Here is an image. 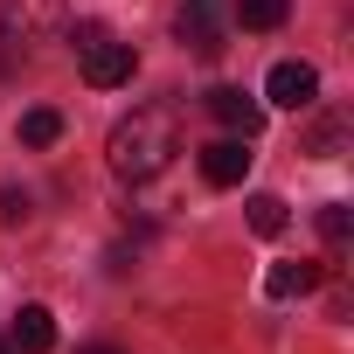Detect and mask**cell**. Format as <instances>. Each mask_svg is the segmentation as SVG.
<instances>
[{
	"mask_svg": "<svg viewBox=\"0 0 354 354\" xmlns=\"http://www.w3.org/2000/svg\"><path fill=\"white\" fill-rule=\"evenodd\" d=\"M104 153H111L118 181H153V174H167V160L181 153V118H174V104H139L132 118H118Z\"/></svg>",
	"mask_w": 354,
	"mask_h": 354,
	"instance_id": "obj_1",
	"label": "cell"
},
{
	"mask_svg": "<svg viewBox=\"0 0 354 354\" xmlns=\"http://www.w3.org/2000/svg\"><path fill=\"white\" fill-rule=\"evenodd\" d=\"M77 56H84V84L91 91H118V84H132V42H118L104 21H77Z\"/></svg>",
	"mask_w": 354,
	"mask_h": 354,
	"instance_id": "obj_2",
	"label": "cell"
},
{
	"mask_svg": "<svg viewBox=\"0 0 354 354\" xmlns=\"http://www.w3.org/2000/svg\"><path fill=\"white\" fill-rule=\"evenodd\" d=\"M264 97L285 104V111H313V97H319V70H313V63H271Z\"/></svg>",
	"mask_w": 354,
	"mask_h": 354,
	"instance_id": "obj_3",
	"label": "cell"
},
{
	"mask_svg": "<svg viewBox=\"0 0 354 354\" xmlns=\"http://www.w3.org/2000/svg\"><path fill=\"white\" fill-rule=\"evenodd\" d=\"M243 174H250V139L230 132V139H209V146H202V181H209V188H236Z\"/></svg>",
	"mask_w": 354,
	"mask_h": 354,
	"instance_id": "obj_4",
	"label": "cell"
},
{
	"mask_svg": "<svg viewBox=\"0 0 354 354\" xmlns=\"http://www.w3.org/2000/svg\"><path fill=\"white\" fill-rule=\"evenodd\" d=\"M209 111H216L236 139H257V132H264V104H257V97H243V91H230V84H223V91H209Z\"/></svg>",
	"mask_w": 354,
	"mask_h": 354,
	"instance_id": "obj_5",
	"label": "cell"
},
{
	"mask_svg": "<svg viewBox=\"0 0 354 354\" xmlns=\"http://www.w3.org/2000/svg\"><path fill=\"white\" fill-rule=\"evenodd\" d=\"M15 347L21 354H49L56 347V313L49 306H21L15 313Z\"/></svg>",
	"mask_w": 354,
	"mask_h": 354,
	"instance_id": "obj_6",
	"label": "cell"
},
{
	"mask_svg": "<svg viewBox=\"0 0 354 354\" xmlns=\"http://www.w3.org/2000/svg\"><path fill=\"white\" fill-rule=\"evenodd\" d=\"M313 285H319V264H306V257H299V264H271V271H264V292H271V299H306Z\"/></svg>",
	"mask_w": 354,
	"mask_h": 354,
	"instance_id": "obj_7",
	"label": "cell"
},
{
	"mask_svg": "<svg viewBox=\"0 0 354 354\" xmlns=\"http://www.w3.org/2000/svg\"><path fill=\"white\" fill-rule=\"evenodd\" d=\"M181 42L209 63V56H223V28L209 21V8H181Z\"/></svg>",
	"mask_w": 354,
	"mask_h": 354,
	"instance_id": "obj_8",
	"label": "cell"
},
{
	"mask_svg": "<svg viewBox=\"0 0 354 354\" xmlns=\"http://www.w3.org/2000/svg\"><path fill=\"white\" fill-rule=\"evenodd\" d=\"M285 15H292V0H236V21L243 28H285Z\"/></svg>",
	"mask_w": 354,
	"mask_h": 354,
	"instance_id": "obj_9",
	"label": "cell"
},
{
	"mask_svg": "<svg viewBox=\"0 0 354 354\" xmlns=\"http://www.w3.org/2000/svg\"><path fill=\"white\" fill-rule=\"evenodd\" d=\"M56 139H63V118H56L49 104L21 111V146H56Z\"/></svg>",
	"mask_w": 354,
	"mask_h": 354,
	"instance_id": "obj_10",
	"label": "cell"
},
{
	"mask_svg": "<svg viewBox=\"0 0 354 354\" xmlns=\"http://www.w3.org/2000/svg\"><path fill=\"white\" fill-rule=\"evenodd\" d=\"M243 209H250V230H257V236H285V223H292L278 195H250Z\"/></svg>",
	"mask_w": 354,
	"mask_h": 354,
	"instance_id": "obj_11",
	"label": "cell"
},
{
	"mask_svg": "<svg viewBox=\"0 0 354 354\" xmlns=\"http://www.w3.org/2000/svg\"><path fill=\"white\" fill-rule=\"evenodd\" d=\"M319 236H326V250H347V236H354L347 202H326V209H319Z\"/></svg>",
	"mask_w": 354,
	"mask_h": 354,
	"instance_id": "obj_12",
	"label": "cell"
},
{
	"mask_svg": "<svg viewBox=\"0 0 354 354\" xmlns=\"http://www.w3.org/2000/svg\"><path fill=\"white\" fill-rule=\"evenodd\" d=\"M0 223H28V188H0Z\"/></svg>",
	"mask_w": 354,
	"mask_h": 354,
	"instance_id": "obj_13",
	"label": "cell"
},
{
	"mask_svg": "<svg viewBox=\"0 0 354 354\" xmlns=\"http://www.w3.org/2000/svg\"><path fill=\"white\" fill-rule=\"evenodd\" d=\"M333 146H340V118H326V125L313 132V153H319V160H333Z\"/></svg>",
	"mask_w": 354,
	"mask_h": 354,
	"instance_id": "obj_14",
	"label": "cell"
},
{
	"mask_svg": "<svg viewBox=\"0 0 354 354\" xmlns=\"http://www.w3.org/2000/svg\"><path fill=\"white\" fill-rule=\"evenodd\" d=\"M77 354H118V347H77Z\"/></svg>",
	"mask_w": 354,
	"mask_h": 354,
	"instance_id": "obj_15",
	"label": "cell"
},
{
	"mask_svg": "<svg viewBox=\"0 0 354 354\" xmlns=\"http://www.w3.org/2000/svg\"><path fill=\"white\" fill-rule=\"evenodd\" d=\"M188 8H216V0H188Z\"/></svg>",
	"mask_w": 354,
	"mask_h": 354,
	"instance_id": "obj_16",
	"label": "cell"
},
{
	"mask_svg": "<svg viewBox=\"0 0 354 354\" xmlns=\"http://www.w3.org/2000/svg\"><path fill=\"white\" fill-rule=\"evenodd\" d=\"M0 354H8V347H0Z\"/></svg>",
	"mask_w": 354,
	"mask_h": 354,
	"instance_id": "obj_17",
	"label": "cell"
}]
</instances>
